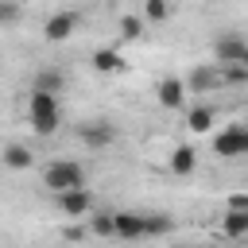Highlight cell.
I'll return each instance as SVG.
<instances>
[{
    "instance_id": "obj_1",
    "label": "cell",
    "mask_w": 248,
    "mask_h": 248,
    "mask_svg": "<svg viewBox=\"0 0 248 248\" xmlns=\"http://www.w3.org/2000/svg\"><path fill=\"white\" fill-rule=\"evenodd\" d=\"M27 120H31V132H35V136H54V132L62 128V101L50 97V93H35V89H31Z\"/></svg>"
},
{
    "instance_id": "obj_2",
    "label": "cell",
    "mask_w": 248,
    "mask_h": 248,
    "mask_svg": "<svg viewBox=\"0 0 248 248\" xmlns=\"http://www.w3.org/2000/svg\"><path fill=\"white\" fill-rule=\"evenodd\" d=\"M43 186L58 198V194H70V190H85V167L74 163V159H54L43 167Z\"/></svg>"
},
{
    "instance_id": "obj_3",
    "label": "cell",
    "mask_w": 248,
    "mask_h": 248,
    "mask_svg": "<svg viewBox=\"0 0 248 248\" xmlns=\"http://www.w3.org/2000/svg\"><path fill=\"white\" fill-rule=\"evenodd\" d=\"M244 54H248V39H244V35L221 31V35L213 39V58H217V66H240Z\"/></svg>"
},
{
    "instance_id": "obj_4",
    "label": "cell",
    "mask_w": 248,
    "mask_h": 248,
    "mask_svg": "<svg viewBox=\"0 0 248 248\" xmlns=\"http://www.w3.org/2000/svg\"><path fill=\"white\" fill-rule=\"evenodd\" d=\"M213 155H221V159H240V155H248V128H244V124H232V128L217 132V136H213Z\"/></svg>"
},
{
    "instance_id": "obj_5",
    "label": "cell",
    "mask_w": 248,
    "mask_h": 248,
    "mask_svg": "<svg viewBox=\"0 0 248 248\" xmlns=\"http://www.w3.org/2000/svg\"><path fill=\"white\" fill-rule=\"evenodd\" d=\"M54 205H58V213L62 217H81V221H89L97 209H93V190L85 186V190H70V194H58L54 198Z\"/></svg>"
},
{
    "instance_id": "obj_6",
    "label": "cell",
    "mask_w": 248,
    "mask_h": 248,
    "mask_svg": "<svg viewBox=\"0 0 248 248\" xmlns=\"http://www.w3.org/2000/svg\"><path fill=\"white\" fill-rule=\"evenodd\" d=\"M221 85H225V74H221L217 62H209V66H194V70L186 74V89H190V93H217Z\"/></svg>"
},
{
    "instance_id": "obj_7",
    "label": "cell",
    "mask_w": 248,
    "mask_h": 248,
    "mask_svg": "<svg viewBox=\"0 0 248 248\" xmlns=\"http://www.w3.org/2000/svg\"><path fill=\"white\" fill-rule=\"evenodd\" d=\"M186 78H159L155 81V101L163 105V108H186Z\"/></svg>"
},
{
    "instance_id": "obj_8",
    "label": "cell",
    "mask_w": 248,
    "mask_h": 248,
    "mask_svg": "<svg viewBox=\"0 0 248 248\" xmlns=\"http://www.w3.org/2000/svg\"><path fill=\"white\" fill-rule=\"evenodd\" d=\"M78 27V12H54L46 23H43V39L46 43H66Z\"/></svg>"
},
{
    "instance_id": "obj_9",
    "label": "cell",
    "mask_w": 248,
    "mask_h": 248,
    "mask_svg": "<svg viewBox=\"0 0 248 248\" xmlns=\"http://www.w3.org/2000/svg\"><path fill=\"white\" fill-rule=\"evenodd\" d=\"M78 140H81L85 147L101 151V147H108V143L116 140V128H112L108 120H93V124H81V128H78Z\"/></svg>"
},
{
    "instance_id": "obj_10",
    "label": "cell",
    "mask_w": 248,
    "mask_h": 248,
    "mask_svg": "<svg viewBox=\"0 0 248 248\" xmlns=\"http://www.w3.org/2000/svg\"><path fill=\"white\" fill-rule=\"evenodd\" d=\"M31 89H35V93H50V97H58V93L66 89V74H62V70H54V66H46V70H39V74H35Z\"/></svg>"
},
{
    "instance_id": "obj_11",
    "label": "cell",
    "mask_w": 248,
    "mask_h": 248,
    "mask_svg": "<svg viewBox=\"0 0 248 248\" xmlns=\"http://www.w3.org/2000/svg\"><path fill=\"white\" fill-rule=\"evenodd\" d=\"M116 236H120V240H140V236H143V213L120 209V213H116Z\"/></svg>"
},
{
    "instance_id": "obj_12",
    "label": "cell",
    "mask_w": 248,
    "mask_h": 248,
    "mask_svg": "<svg viewBox=\"0 0 248 248\" xmlns=\"http://www.w3.org/2000/svg\"><path fill=\"white\" fill-rule=\"evenodd\" d=\"M217 124V108L213 105H194V108H186V128L190 132H209Z\"/></svg>"
},
{
    "instance_id": "obj_13",
    "label": "cell",
    "mask_w": 248,
    "mask_h": 248,
    "mask_svg": "<svg viewBox=\"0 0 248 248\" xmlns=\"http://www.w3.org/2000/svg\"><path fill=\"white\" fill-rule=\"evenodd\" d=\"M170 170H174L178 178H190V174L198 170V151H194V147H174V151H170Z\"/></svg>"
},
{
    "instance_id": "obj_14",
    "label": "cell",
    "mask_w": 248,
    "mask_h": 248,
    "mask_svg": "<svg viewBox=\"0 0 248 248\" xmlns=\"http://www.w3.org/2000/svg\"><path fill=\"white\" fill-rule=\"evenodd\" d=\"M0 159H4L8 170H27V167H31V147H23V143H8Z\"/></svg>"
},
{
    "instance_id": "obj_15",
    "label": "cell",
    "mask_w": 248,
    "mask_h": 248,
    "mask_svg": "<svg viewBox=\"0 0 248 248\" xmlns=\"http://www.w3.org/2000/svg\"><path fill=\"white\" fill-rule=\"evenodd\" d=\"M128 62H124V54H116V50H93V70H101V74H120Z\"/></svg>"
},
{
    "instance_id": "obj_16",
    "label": "cell",
    "mask_w": 248,
    "mask_h": 248,
    "mask_svg": "<svg viewBox=\"0 0 248 248\" xmlns=\"http://www.w3.org/2000/svg\"><path fill=\"white\" fill-rule=\"evenodd\" d=\"M174 229L170 213H143V236H167Z\"/></svg>"
},
{
    "instance_id": "obj_17",
    "label": "cell",
    "mask_w": 248,
    "mask_h": 248,
    "mask_svg": "<svg viewBox=\"0 0 248 248\" xmlns=\"http://www.w3.org/2000/svg\"><path fill=\"white\" fill-rule=\"evenodd\" d=\"M89 232H93V236H116V213L97 209V213L89 217Z\"/></svg>"
},
{
    "instance_id": "obj_18",
    "label": "cell",
    "mask_w": 248,
    "mask_h": 248,
    "mask_svg": "<svg viewBox=\"0 0 248 248\" xmlns=\"http://www.w3.org/2000/svg\"><path fill=\"white\" fill-rule=\"evenodd\" d=\"M120 35H124V39H140V35H143V16L124 12V16H120Z\"/></svg>"
},
{
    "instance_id": "obj_19",
    "label": "cell",
    "mask_w": 248,
    "mask_h": 248,
    "mask_svg": "<svg viewBox=\"0 0 248 248\" xmlns=\"http://www.w3.org/2000/svg\"><path fill=\"white\" fill-rule=\"evenodd\" d=\"M167 16H170V4H163V0H147L143 4V19L147 23H163Z\"/></svg>"
},
{
    "instance_id": "obj_20",
    "label": "cell",
    "mask_w": 248,
    "mask_h": 248,
    "mask_svg": "<svg viewBox=\"0 0 248 248\" xmlns=\"http://www.w3.org/2000/svg\"><path fill=\"white\" fill-rule=\"evenodd\" d=\"M225 232L229 236H248V213H225Z\"/></svg>"
},
{
    "instance_id": "obj_21",
    "label": "cell",
    "mask_w": 248,
    "mask_h": 248,
    "mask_svg": "<svg viewBox=\"0 0 248 248\" xmlns=\"http://www.w3.org/2000/svg\"><path fill=\"white\" fill-rule=\"evenodd\" d=\"M225 85H248V66H221Z\"/></svg>"
},
{
    "instance_id": "obj_22",
    "label": "cell",
    "mask_w": 248,
    "mask_h": 248,
    "mask_svg": "<svg viewBox=\"0 0 248 248\" xmlns=\"http://www.w3.org/2000/svg\"><path fill=\"white\" fill-rule=\"evenodd\" d=\"M229 213H248V194H232L229 198Z\"/></svg>"
},
{
    "instance_id": "obj_23",
    "label": "cell",
    "mask_w": 248,
    "mask_h": 248,
    "mask_svg": "<svg viewBox=\"0 0 248 248\" xmlns=\"http://www.w3.org/2000/svg\"><path fill=\"white\" fill-rule=\"evenodd\" d=\"M12 19H19V8L16 4H0V23H12Z\"/></svg>"
},
{
    "instance_id": "obj_24",
    "label": "cell",
    "mask_w": 248,
    "mask_h": 248,
    "mask_svg": "<svg viewBox=\"0 0 248 248\" xmlns=\"http://www.w3.org/2000/svg\"><path fill=\"white\" fill-rule=\"evenodd\" d=\"M244 128H248V120H244Z\"/></svg>"
}]
</instances>
